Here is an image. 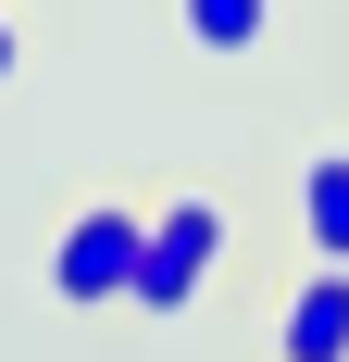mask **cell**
<instances>
[{
	"mask_svg": "<svg viewBox=\"0 0 349 362\" xmlns=\"http://www.w3.org/2000/svg\"><path fill=\"white\" fill-rule=\"evenodd\" d=\"M212 262H225V200H200V187H174V200H150V238H138V313L150 325H174L187 300L212 288Z\"/></svg>",
	"mask_w": 349,
	"mask_h": 362,
	"instance_id": "1",
	"label": "cell"
},
{
	"mask_svg": "<svg viewBox=\"0 0 349 362\" xmlns=\"http://www.w3.org/2000/svg\"><path fill=\"white\" fill-rule=\"evenodd\" d=\"M138 238H150L138 200H88V213L50 238V300H63V313H112V300L138 288Z\"/></svg>",
	"mask_w": 349,
	"mask_h": 362,
	"instance_id": "2",
	"label": "cell"
},
{
	"mask_svg": "<svg viewBox=\"0 0 349 362\" xmlns=\"http://www.w3.org/2000/svg\"><path fill=\"white\" fill-rule=\"evenodd\" d=\"M275 362H349V262H312L275 313Z\"/></svg>",
	"mask_w": 349,
	"mask_h": 362,
	"instance_id": "3",
	"label": "cell"
},
{
	"mask_svg": "<svg viewBox=\"0 0 349 362\" xmlns=\"http://www.w3.org/2000/svg\"><path fill=\"white\" fill-rule=\"evenodd\" d=\"M300 238H312V262H349V150L300 163Z\"/></svg>",
	"mask_w": 349,
	"mask_h": 362,
	"instance_id": "4",
	"label": "cell"
},
{
	"mask_svg": "<svg viewBox=\"0 0 349 362\" xmlns=\"http://www.w3.org/2000/svg\"><path fill=\"white\" fill-rule=\"evenodd\" d=\"M174 25H187V50L237 63V50H262V37H275V0H174Z\"/></svg>",
	"mask_w": 349,
	"mask_h": 362,
	"instance_id": "5",
	"label": "cell"
},
{
	"mask_svg": "<svg viewBox=\"0 0 349 362\" xmlns=\"http://www.w3.org/2000/svg\"><path fill=\"white\" fill-rule=\"evenodd\" d=\"M0 75H13V25H0Z\"/></svg>",
	"mask_w": 349,
	"mask_h": 362,
	"instance_id": "6",
	"label": "cell"
}]
</instances>
